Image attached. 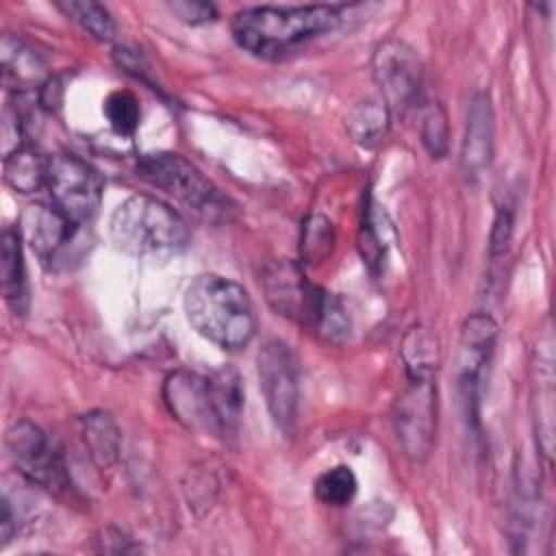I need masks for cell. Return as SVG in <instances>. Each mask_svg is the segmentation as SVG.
I'll return each mask as SVG.
<instances>
[{
  "label": "cell",
  "instance_id": "obj_3",
  "mask_svg": "<svg viewBox=\"0 0 556 556\" xmlns=\"http://www.w3.org/2000/svg\"><path fill=\"white\" fill-rule=\"evenodd\" d=\"M109 230L113 243L132 256H172L189 243L185 219L163 200L143 193L117 204Z\"/></svg>",
  "mask_w": 556,
  "mask_h": 556
},
{
  "label": "cell",
  "instance_id": "obj_13",
  "mask_svg": "<svg viewBox=\"0 0 556 556\" xmlns=\"http://www.w3.org/2000/svg\"><path fill=\"white\" fill-rule=\"evenodd\" d=\"M163 400L169 413L189 430L222 437V428L211 402L208 380L191 371H174L163 382Z\"/></svg>",
  "mask_w": 556,
  "mask_h": 556
},
{
  "label": "cell",
  "instance_id": "obj_14",
  "mask_svg": "<svg viewBox=\"0 0 556 556\" xmlns=\"http://www.w3.org/2000/svg\"><path fill=\"white\" fill-rule=\"evenodd\" d=\"M493 106L484 91L471 98L467 111V126L460 146V167L467 180H478L493 159Z\"/></svg>",
  "mask_w": 556,
  "mask_h": 556
},
{
  "label": "cell",
  "instance_id": "obj_26",
  "mask_svg": "<svg viewBox=\"0 0 556 556\" xmlns=\"http://www.w3.org/2000/svg\"><path fill=\"white\" fill-rule=\"evenodd\" d=\"M332 248V228L326 217L311 215L302 228V258L313 265L321 263Z\"/></svg>",
  "mask_w": 556,
  "mask_h": 556
},
{
  "label": "cell",
  "instance_id": "obj_4",
  "mask_svg": "<svg viewBox=\"0 0 556 556\" xmlns=\"http://www.w3.org/2000/svg\"><path fill=\"white\" fill-rule=\"evenodd\" d=\"M137 174L148 185L169 193L204 219L217 222L228 213V200L219 189L185 156L174 152L143 154L137 161Z\"/></svg>",
  "mask_w": 556,
  "mask_h": 556
},
{
  "label": "cell",
  "instance_id": "obj_29",
  "mask_svg": "<svg viewBox=\"0 0 556 556\" xmlns=\"http://www.w3.org/2000/svg\"><path fill=\"white\" fill-rule=\"evenodd\" d=\"M513 224L515 222H513L510 208L500 206L495 213V219H493V228H491V245H489L491 256H497L508 248L510 237H513Z\"/></svg>",
  "mask_w": 556,
  "mask_h": 556
},
{
  "label": "cell",
  "instance_id": "obj_16",
  "mask_svg": "<svg viewBox=\"0 0 556 556\" xmlns=\"http://www.w3.org/2000/svg\"><path fill=\"white\" fill-rule=\"evenodd\" d=\"M0 285L7 304L15 313H24L28 302L26 267H24V239L20 228H4L0 239Z\"/></svg>",
  "mask_w": 556,
  "mask_h": 556
},
{
  "label": "cell",
  "instance_id": "obj_10",
  "mask_svg": "<svg viewBox=\"0 0 556 556\" xmlns=\"http://www.w3.org/2000/svg\"><path fill=\"white\" fill-rule=\"evenodd\" d=\"M371 74L391 115H406L421 102L424 65L419 54L404 41H382L374 52Z\"/></svg>",
  "mask_w": 556,
  "mask_h": 556
},
{
  "label": "cell",
  "instance_id": "obj_9",
  "mask_svg": "<svg viewBox=\"0 0 556 556\" xmlns=\"http://www.w3.org/2000/svg\"><path fill=\"white\" fill-rule=\"evenodd\" d=\"M497 341V324L486 313L469 315L460 326L456 352V387L465 417L478 424V406Z\"/></svg>",
  "mask_w": 556,
  "mask_h": 556
},
{
  "label": "cell",
  "instance_id": "obj_7",
  "mask_svg": "<svg viewBox=\"0 0 556 556\" xmlns=\"http://www.w3.org/2000/svg\"><path fill=\"white\" fill-rule=\"evenodd\" d=\"M102 176L87 161L76 154L48 156L46 189L50 204L56 206L67 219L83 226L100 208Z\"/></svg>",
  "mask_w": 556,
  "mask_h": 556
},
{
  "label": "cell",
  "instance_id": "obj_5",
  "mask_svg": "<svg viewBox=\"0 0 556 556\" xmlns=\"http://www.w3.org/2000/svg\"><path fill=\"white\" fill-rule=\"evenodd\" d=\"M406 387L393 404V428L400 447L413 463H424L437 437V382L434 374H406Z\"/></svg>",
  "mask_w": 556,
  "mask_h": 556
},
{
  "label": "cell",
  "instance_id": "obj_15",
  "mask_svg": "<svg viewBox=\"0 0 556 556\" xmlns=\"http://www.w3.org/2000/svg\"><path fill=\"white\" fill-rule=\"evenodd\" d=\"M0 59H2V85L17 93L39 91L43 83L50 78L41 56L24 43L20 37L4 35L0 41Z\"/></svg>",
  "mask_w": 556,
  "mask_h": 556
},
{
  "label": "cell",
  "instance_id": "obj_1",
  "mask_svg": "<svg viewBox=\"0 0 556 556\" xmlns=\"http://www.w3.org/2000/svg\"><path fill=\"white\" fill-rule=\"evenodd\" d=\"M341 7H250L235 13L230 22L239 48L258 59H280L306 41L330 33L341 22Z\"/></svg>",
  "mask_w": 556,
  "mask_h": 556
},
{
  "label": "cell",
  "instance_id": "obj_2",
  "mask_svg": "<svg viewBox=\"0 0 556 556\" xmlns=\"http://www.w3.org/2000/svg\"><path fill=\"white\" fill-rule=\"evenodd\" d=\"M182 306L193 330L222 350L237 352L256 334V315L248 291L226 276L193 278Z\"/></svg>",
  "mask_w": 556,
  "mask_h": 556
},
{
  "label": "cell",
  "instance_id": "obj_28",
  "mask_svg": "<svg viewBox=\"0 0 556 556\" xmlns=\"http://www.w3.org/2000/svg\"><path fill=\"white\" fill-rule=\"evenodd\" d=\"M376 222L378 219L371 213V202H367L363 226H361V252H363V258L367 261V265L371 269L378 267L382 256H384V243H382L380 226H376Z\"/></svg>",
  "mask_w": 556,
  "mask_h": 556
},
{
  "label": "cell",
  "instance_id": "obj_17",
  "mask_svg": "<svg viewBox=\"0 0 556 556\" xmlns=\"http://www.w3.org/2000/svg\"><path fill=\"white\" fill-rule=\"evenodd\" d=\"M211 402L222 428V434H230L237 430L241 410H243V382L237 369L222 367L213 371L208 378Z\"/></svg>",
  "mask_w": 556,
  "mask_h": 556
},
{
  "label": "cell",
  "instance_id": "obj_30",
  "mask_svg": "<svg viewBox=\"0 0 556 556\" xmlns=\"http://www.w3.org/2000/svg\"><path fill=\"white\" fill-rule=\"evenodd\" d=\"M169 9L187 24H206L217 17V9L211 2H174Z\"/></svg>",
  "mask_w": 556,
  "mask_h": 556
},
{
  "label": "cell",
  "instance_id": "obj_12",
  "mask_svg": "<svg viewBox=\"0 0 556 556\" xmlns=\"http://www.w3.org/2000/svg\"><path fill=\"white\" fill-rule=\"evenodd\" d=\"M17 228L41 265L56 269L59 263L70 258V245L76 241L80 226L67 219L56 206L39 202L22 213Z\"/></svg>",
  "mask_w": 556,
  "mask_h": 556
},
{
  "label": "cell",
  "instance_id": "obj_27",
  "mask_svg": "<svg viewBox=\"0 0 556 556\" xmlns=\"http://www.w3.org/2000/svg\"><path fill=\"white\" fill-rule=\"evenodd\" d=\"M313 330L332 343H341L348 339L350 317H348L341 300L334 298L332 293H326V300L321 304V311H319V317H317Z\"/></svg>",
  "mask_w": 556,
  "mask_h": 556
},
{
  "label": "cell",
  "instance_id": "obj_18",
  "mask_svg": "<svg viewBox=\"0 0 556 556\" xmlns=\"http://www.w3.org/2000/svg\"><path fill=\"white\" fill-rule=\"evenodd\" d=\"M46 174L48 156H41L30 143L7 152L2 159L4 182L20 193H35L46 187Z\"/></svg>",
  "mask_w": 556,
  "mask_h": 556
},
{
  "label": "cell",
  "instance_id": "obj_11",
  "mask_svg": "<svg viewBox=\"0 0 556 556\" xmlns=\"http://www.w3.org/2000/svg\"><path fill=\"white\" fill-rule=\"evenodd\" d=\"M261 285L267 304L278 315L313 330L328 291L313 285L298 263L285 258L269 263L263 269Z\"/></svg>",
  "mask_w": 556,
  "mask_h": 556
},
{
  "label": "cell",
  "instance_id": "obj_31",
  "mask_svg": "<svg viewBox=\"0 0 556 556\" xmlns=\"http://www.w3.org/2000/svg\"><path fill=\"white\" fill-rule=\"evenodd\" d=\"M61 93H63V87H61V80L56 76H50L43 87L37 91V102L41 109L46 111H54L59 104H61Z\"/></svg>",
  "mask_w": 556,
  "mask_h": 556
},
{
  "label": "cell",
  "instance_id": "obj_21",
  "mask_svg": "<svg viewBox=\"0 0 556 556\" xmlns=\"http://www.w3.org/2000/svg\"><path fill=\"white\" fill-rule=\"evenodd\" d=\"M402 361L406 374H419V371H430L434 374L439 367V343L421 326H415L406 332L404 345H402Z\"/></svg>",
  "mask_w": 556,
  "mask_h": 556
},
{
  "label": "cell",
  "instance_id": "obj_8",
  "mask_svg": "<svg viewBox=\"0 0 556 556\" xmlns=\"http://www.w3.org/2000/svg\"><path fill=\"white\" fill-rule=\"evenodd\" d=\"M256 374L271 421L291 432L300 400V365L291 345L280 339L265 341L256 354Z\"/></svg>",
  "mask_w": 556,
  "mask_h": 556
},
{
  "label": "cell",
  "instance_id": "obj_20",
  "mask_svg": "<svg viewBox=\"0 0 556 556\" xmlns=\"http://www.w3.org/2000/svg\"><path fill=\"white\" fill-rule=\"evenodd\" d=\"M389 119H391V113L382 104V100L380 102L367 100L350 109V113L345 115V128L358 146L374 148L387 135Z\"/></svg>",
  "mask_w": 556,
  "mask_h": 556
},
{
  "label": "cell",
  "instance_id": "obj_25",
  "mask_svg": "<svg viewBox=\"0 0 556 556\" xmlns=\"http://www.w3.org/2000/svg\"><path fill=\"white\" fill-rule=\"evenodd\" d=\"M109 126L117 135H132L139 126V102L130 91H113L102 104Z\"/></svg>",
  "mask_w": 556,
  "mask_h": 556
},
{
  "label": "cell",
  "instance_id": "obj_24",
  "mask_svg": "<svg viewBox=\"0 0 556 556\" xmlns=\"http://www.w3.org/2000/svg\"><path fill=\"white\" fill-rule=\"evenodd\" d=\"M419 137L424 148L432 159H443L447 154V113L441 102H426L419 113Z\"/></svg>",
  "mask_w": 556,
  "mask_h": 556
},
{
  "label": "cell",
  "instance_id": "obj_6",
  "mask_svg": "<svg viewBox=\"0 0 556 556\" xmlns=\"http://www.w3.org/2000/svg\"><path fill=\"white\" fill-rule=\"evenodd\" d=\"M4 445L15 469L35 486L48 493H63L70 486V473L59 447L33 421H15L4 437Z\"/></svg>",
  "mask_w": 556,
  "mask_h": 556
},
{
  "label": "cell",
  "instance_id": "obj_19",
  "mask_svg": "<svg viewBox=\"0 0 556 556\" xmlns=\"http://www.w3.org/2000/svg\"><path fill=\"white\" fill-rule=\"evenodd\" d=\"M83 437L91 460L100 469H109L119 452V432L109 413L96 410L83 417Z\"/></svg>",
  "mask_w": 556,
  "mask_h": 556
},
{
  "label": "cell",
  "instance_id": "obj_23",
  "mask_svg": "<svg viewBox=\"0 0 556 556\" xmlns=\"http://www.w3.org/2000/svg\"><path fill=\"white\" fill-rule=\"evenodd\" d=\"M315 497L321 504L328 506H345L354 500L358 491V480L354 471L348 465H337L326 469L317 480H315Z\"/></svg>",
  "mask_w": 556,
  "mask_h": 556
},
{
  "label": "cell",
  "instance_id": "obj_32",
  "mask_svg": "<svg viewBox=\"0 0 556 556\" xmlns=\"http://www.w3.org/2000/svg\"><path fill=\"white\" fill-rule=\"evenodd\" d=\"M17 515L11 508L9 497H2V517H0V536H2V545H7L15 532V523Z\"/></svg>",
  "mask_w": 556,
  "mask_h": 556
},
{
  "label": "cell",
  "instance_id": "obj_22",
  "mask_svg": "<svg viewBox=\"0 0 556 556\" xmlns=\"http://www.w3.org/2000/svg\"><path fill=\"white\" fill-rule=\"evenodd\" d=\"M56 9L63 11L72 22H76L85 33L100 41H109L115 35V22L111 13L98 4V2H78V0H65L56 2Z\"/></svg>",
  "mask_w": 556,
  "mask_h": 556
}]
</instances>
